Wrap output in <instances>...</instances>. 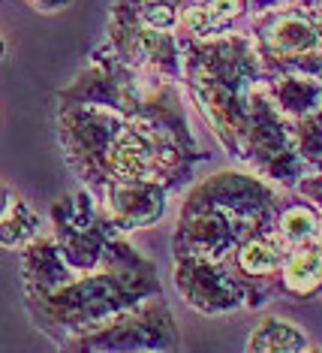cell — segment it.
I'll use <instances>...</instances> for the list:
<instances>
[{"mask_svg": "<svg viewBox=\"0 0 322 353\" xmlns=\"http://www.w3.org/2000/svg\"><path fill=\"white\" fill-rule=\"evenodd\" d=\"M241 12V0H208L205 6L199 10H187L184 12V21L193 28V30H208L211 25H220V21L232 19V15Z\"/></svg>", "mask_w": 322, "mask_h": 353, "instance_id": "5b68a950", "label": "cell"}, {"mask_svg": "<svg viewBox=\"0 0 322 353\" xmlns=\"http://www.w3.org/2000/svg\"><path fill=\"white\" fill-rule=\"evenodd\" d=\"M111 160H115V170L120 175H127V179H144L151 170V151L139 136H133V133H124L118 139Z\"/></svg>", "mask_w": 322, "mask_h": 353, "instance_id": "7a4b0ae2", "label": "cell"}, {"mask_svg": "<svg viewBox=\"0 0 322 353\" xmlns=\"http://www.w3.org/2000/svg\"><path fill=\"white\" fill-rule=\"evenodd\" d=\"M301 339L304 335L299 332V329L277 323V320H268L262 329L253 332L250 350H299V347H304Z\"/></svg>", "mask_w": 322, "mask_h": 353, "instance_id": "277c9868", "label": "cell"}, {"mask_svg": "<svg viewBox=\"0 0 322 353\" xmlns=\"http://www.w3.org/2000/svg\"><path fill=\"white\" fill-rule=\"evenodd\" d=\"M43 3H48V6H52V3H67V0H43Z\"/></svg>", "mask_w": 322, "mask_h": 353, "instance_id": "9c48e42d", "label": "cell"}, {"mask_svg": "<svg viewBox=\"0 0 322 353\" xmlns=\"http://www.w3.org/2000/svg\"><path fill=\"white\" fill-rule=\"evenodd\" d=\"M144 19H148L151 28H169L175 15H172V10H169V6H160V3H157V6H151V10L144 12Z\"/></svg>", "mask_w": 322, "mask_h": 353, "instance_id": "ba28073f", "label": "cell"}, {"mask_svg": "<svg viewBox=\"0 0 322 353\" xmlns=\"http://www.w3.org/2000/svg\"><path fill=\"white\" fill-rule=\"evenodd\" d=\"M280 254L275 245L268 242H247L244 248H241V266H244L247 272H253V275H259V272H271L277 266Z\"/></svg>", "mask_w": 322, "mask_h": 353, "instance_id": "8992f818", "label": "cell"}, {"mask_svg": "<svg viewBox=\"0 0 322 353\" xmlns=\"http://www.w3.org/2000/svg\"><path fill=\"white\" fill-rule=\"evenodd\" d=\"M316 232V218L304 208H292L283 218V236L292 239V242H308V239Z\"/></svg>", "mask_w": 322, "mask_h": 353, "instance_id": "52a82bcc", "label": "cell"}, {"mask_svg": "<svg viewBox=\"0 0 322 353\" xmlns=\"http://www.w3.org/2000/svg\"><path fill=\"white\" fill-rule=\"evenodd\" d=\"M319 236H322V223H319Z\"/></svg>", "mask_w": 322, "mask_h": 353, "instance_id": "30bf717a", "label": "cell"}, {"mask_svg": "<svg viewBox=\"0 0 322 353\" xmlns=\"http://www.w3.org/2000/svg\"><path fill=\"white\" fill-rule=\"evenodd\" d=\"M319 281H322V245L304 248L286 263V284L295 293H308Z\"/></svg>", "mask_w": 322, "mask_h": 353, "instance_id": "3957f363", "label": "cell"}, {"mask_svg": "<svg viewBox=\"0 0 322 353\" xmlns=\"http://www.w3.org/2000/svg\"><path fill=\"white\" fill-rule=\"evenodd\" d=\"M319 39H322L319 28L304 19H280L277 25H271V30H268V46L277 54L313 52L319 46Z\"/></svg>", "mask_w": 322, "mask_h": 353, "instance_id": "6da1fadb", "label": "cell"}]
</instances>
